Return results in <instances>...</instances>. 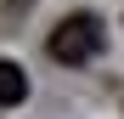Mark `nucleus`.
<instances>
[{"mask_svg": "<svg viewBox=\"0 0 124 119\" xmlns=\"http://www.w3.org/2000/svg\"><path fill=\"white\" fill-rule=\"evenodd\" d=\"M107 46V23H101L96 11H73V17H62V23L51 28V40H45V51L56 57V63H90V57Z\"/></svg>", "mask_w": 124, "mask_h": 119, "instance_id": "f257e3e1", "label": "nucleus"}, {"mask_svg": "<svg viewBox=\"0 0 124 119\" xmlns=\"http://www.w3.org/2000/svg\"><path fill=\"white\" fill-rule=\"evenodd\" d=\"M28 96V74L11 63V57H0V108H17Z\"/></svg>", "mask_w": 124, "mask_h": 119, "instance_id": "f03ea898", "label": "nucleus"}]
</instances>
